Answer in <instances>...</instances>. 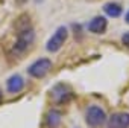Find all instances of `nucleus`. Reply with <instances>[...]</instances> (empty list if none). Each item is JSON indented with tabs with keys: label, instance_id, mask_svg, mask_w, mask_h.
Listing matches in <instances>:
<instances>
[{
	"label": "nucleus",
	"instance_id": "20e7f679",
	"mask_svg": "<svg viewBox=\"0 0 129 128\" xmlns=\"http://www.w3.org/2000/svg\"><path fill=\"white\" fill-rule=\"evenodd\" d=\"M34 38H35V34H34L32 29L23 31V32L20 34V37H18L15 46H14V52H15V53H23V52H26V50L32 46Z\"/></svg>",
	"mask_w": 129,
	"mask_h": 128
},
{
	"label": "nucleus",
	"instance_id": "f257e3e1",
	"mask_svg": "<svg viewBox=\"0 0 129 128\" xmlns=\"http://www.w3.org/2000/svg\"><path fill=\"white\" fill-rule=\"evenodd\" d=\"M85 120L90 126H100L105 123L106 120V114L103 111V108H100L99 105H91L88 107L87 110V114H85Z\"/></svg>",
	"mask_w": 129,
	"mask_h": 128
},
{
	"label": "nucleus",
	"instance_id": "9d476101",
	"mask_svg": "<svg viewBox=\"0 0 129 128\" xmlns=\"http://www.w3.org/2000/svg\"><path fill=\"white\" fill-rule=\"evenodd\" d=\"M61 122V113L56 110H50L46 116V123L49 125V128H56Z\"/></svg>",
	"mask_w": 129,
	"mask_h": 128
},
{
	"label": "nucleus",
	"instance_id": "ddd939ff",
	"mask_svg": "<svg viewBox=\"0 0 129 128\" xmlns=\"http://www.w3.org/2000/svg\"><path fill=\"white\" fill-rule=\"evenodd\" d=\"M17 2H18V3H24V2H26V0H17Z\"/></svg>",
	"mask_w": 129,
	"mask_h": 128
},
{
	"label": "nucleus",
	"instance_id": "7ed1b4c3",
	"mask_svg": "<svg viewBox=\"0 0 129 128\" xmlns=\"http://www.w3.org/2000/svg\"><path fill=\"white\" fill-rule=\"evenodd\" d=\"M67 37H69L67 28H64V26L58 28V31H56V32L52 35V38L47 41V50H49V52H58V50L62 47V44L66 43Z\"/></svg>",
	"mask_w": 129,
	"mask_h": 128
},
{
	"label": "nucleus",
	"instance_id": "0eeeda50",
	"mask_svg": "<svg viewBox=\"0 0 129 128\" xmlns=\"http://www.w3.org/2000/svg\"><path fill=\"white\" fill-rule=\"evenodd\" d=\"M106 26H108V22L105 17H94L88 23V29L94 34H103L106 31Z\"/></svg>",
	"mask_w": 129,
	"mask_h": 128
},
{
	"label": "nucleus",
	"instance_id": "f03ea898",
	"mask_svg": "<svg viewBox=\"0 0 129 128\" xmlns=\"http://www.w3.org/2000/svg\"><path fill=\"white\" fill-rule=\"evenodd\" d=\"M52 69V61L49 58H40L37 59L32 66H29L27 73L34 78H43L49 73V70Z\"/></svg>",
	"mask_w": 129,
	"mask_h": 128
},
{
	"label": "nucleus",
	"instance_id": "39448f33",
	"mask_svg": "<svg viewBox=\"0 0 129 128\" xmlns=\"http://www.w3.org/2000/svg\"><path fill=\"white\" fill-rule=\"evenodd\" d=\"M72 98V89L66 84H58L50 90V99L53 102L62 104V102H67Z\"/></svg>",
	"mask_w": 129,
	"mask_h": 128
},
{
	"label": "nucleus",
	"instance_id": "9b49d317",
	"mask_svg": "<svg viewBox=\"0 0 129 128\" xmlns=\"http://www.w3.org/2000/svg\"><path fill=\"white\" fill-rule=\"evenodd\" d=\"M121 41H123V44H124L126 47H129V32H126V34L121 37Z\"/></svg>",
	"mask_w": 129,
	"mask_h": 128
},
{
	"label": "nucleus",
	"instance_id": "4468645a",
	"mask_svg": "<svg viewBox=\"0 0 129 128\" xmlns=\"http://www.w3.org/2000/svg\"><path fill=\"white\" fill-rule=\"evenodd\" d=\"M0 99H2V92H0Z\"/></svg>",
	"mask_w": 129,
	"mask_h": 128
},
{
	"label": "nucleus",
	"instance_id": "423d86ee",
	"mask_svg": "<svg viewBox=\"0 0 129 128\" xmlns=\"http://www.w3.org/2000/svg\"><path fill=\"white\" fill-rule=\"evenodd\" d=\"M108 128H129V113H114L109 117Z\"/></svg>",
	"mask_w": 129,
	"mask_h": 128
},
{
	"label": "nucleus",
	"instance_id": "6e6552de",
	"mask_svg": "<svg viewBox=\"0 0 129 128\" xmlns=\"http://www.w3.org/2000/svg\"><path fill=\"white\" fill-rule=\"evenodd\" d=\"M6 86H8V92H11V93H18V92H21V89H23V86H24V81H23V78H21L20 75H14V76H11V78L8 79Z\"/></svg>",
	"mask_w": 129,
	"mask_h": 128
},
{
	"label": "nucleus",
	"instance_id": "f8f14e48",
	"mask_svg": "<svg viewBox=\"0 0 129 128\" xmlns=\"http://www.w3.org/2000/svg\"><path fill=\"white\" fill-rule=\"evenodd\" d=\"M124 20H126V23H127V25H129V12H127V14H126V17H124Z\"/></svg>",
	"mask_w": 129,
	"mask_h": 128
},
{
	"label": "nucleus",
	"instance_id": "1a4fd4ad",
	"mask_svg": "<svg viewBox=\"0 0 129 128\" xmlns=\"http://www.w3.org/2000/svg\"><path fill=\"white\" fill-rule=\"evenodd\" d=\"M103 11H105V14L106 15H109V17H120L121 15V6L118 5V3H115V2H111V3H106L105 6H103Z\"/></svg>",
	"mask_w": 129,
	"mask_h": 128
}]
</instances>
